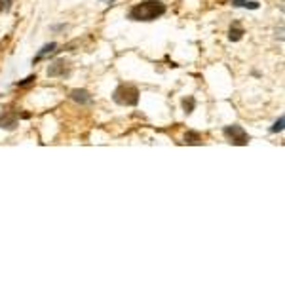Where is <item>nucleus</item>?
Here are the masks:
<instances>
[{
  "mask_svg": "<svg viewBox=\"0 0 285 285\" xmlns=\"http://www.w3.org/2000/svg\"><path fill=\"white\" fill-rule=\"evenodd\" d=\"M109 2H114V0H109Z\"/></svg>",
  "mask_w": 285,
  "mask_h": 285,
  "instance_id": "nucleus-15",
  "label": "nucleus"
},
{
  "mask_svg": "<svg viewBox=\"0 0 285 285\" xmlns=\"http://www.w3.org/2000/svg\"><path fill=\"white\" fill-rule=\"evenodd\" d=\"M13 0H0V12H8L12 8Z\"/></svg>",
  "mask_w": 285,
  "mask_h": 285,
  "instance_id": "nucleus-13",
  "label": "nucleus"
},
{
  "mask_svg": "<svg viewBox=\"0 0 285 285\" xmlns=\"http://www.w3.org/2000/svg\"><path fill=\"white\" fill-rule=\"evenodd\" d=\"M241 36H243V29L238 25H234L232 29H230V33H228V38L232 40V42H238V40H241Z\"/></svg>",
  "mask_w": 285,
  "mask_h": 285,
  "instance_id": "nucleus-10",
  "label": "nucleus"
},
{
  "mask_svg": "<svg viewBox=\"0 0 285 285\" xmlns=\"http://www.w3.org/2000/svg\"><path fill=\"white\" fill-rule=\"evenodd\" d=\"M71 99L76 101L80 105H90L91 103V95L86 90H72L71 91Z\"/></svg>",
  "mask_w": 285,
  "mask_h": 285,
  "instance_id": "nucleus-6",
  "label": "nucleus"
},
{
  "mask_svg": "<svg viewBox=\"0 0 285 285\" xmlns=\"http://www.w3.org/2000/svg\"><path fill=\"white\" fill-rule=\"evenodd\" d=\"M34 80H36V76H29V78H25V80H23V82H17V86H19V88H23V86L33 84Z\"/></svg>",
  "mask_w": 285,
  "mask_h": 285,
  "instance_id": "nucleus-14",
  "label": "nucleus"
},
{
  "mask_svg": "<svg viewBox=\"0 0 285 285\" xmlns=\"http://www.w3.org/2000/svg\"><path fill=\"white\" fill-rule=\"evenodd\" d=\"M55 52H59V50H57V44H55V42H52V44H46L44 48H42V50L38 52V55H36V57L33 59V65H34V63H38L40 59L48 57V55H53Z\"/></svg>",
  "mask_w": 285,
  "mask_h": 285,
  "instance_id": "nucleus-7",
  "label": "nucleus"
},
{
  "mask_svg": "<svg viewBox=\"0 0 285 285\" xmlns=\"http://www.w3.org/2000/svg\"><path fill=\"white\" fill-rule=\"evenodd\" d=\"M0 128L8 131H13L17 128V114H2L0 116Z\"/></svg>",
  "mask_w": 285,
  "mask_h": 285,
  "instance_id": "nucleus-5",
  "label": "nucleus"
},
{
  "mask_svg": "<svg viewBox=\"0 0 285 285\" xmlns=\"http://www.w3.org/2000/svg\"><path fill=\"white\" fill-rule=\"evenodd\" d=\"M166 13V4L160 0H145L131 8L128 17L131 21H154Z\"/></svg>",
  "mask_w": 285,
  "mask_h": 285,
  "instance_id": "nucleus-1",
  "label": "nucleus"
},
{
  "mask_svg": "<svg viewBox=\"0 0 285 285\" xmlns=\"http://www.w3.org/2000/svg\"><path fill=\"white\" fill-rule=\"evenodd\" d=\"M185 142L187 145H201V135L196 133V131H188L187 135H185Z\"/></svg>",
  "mask_w": 285,
  "mask_h": 285,
  "instance_id": "nucleus-9",
  "label": "nucleus"
},
{
  "mask_svg": "<svg viewBox=\"0 0 285 285\" xmlns=\"http://www.w3.org/2000/svg\"><path fill=\"white\" fill-rule=\"evenodd\" d=\"M225 137H227L228 141L232 142V145H238V147H246L247 142H249V135H247V131L241 128V126H227L225 130H222Z\"/></svg>",
  "mask_w": 285,
  "mask_h": 285,
  "instance_id": "nucleus-3",
  "label": "nucleus"
},
{
  "mask_svg": "<svg viewBox=\"0 0 285 285\" xmlns=\"http://www.w3.org/2000/svg\"><path fill=\"white\" fill-rule=\"evenodd\" d=\"M112 99H114V103L122 105V107H135L139 103V90L131 84H122L116 88Z\"/></svg>",
  "mask_w": 285,
  "mask_h": 285,
  "instance_id": "nucleus-2",
  "label": "nucleus"
},
{
  "mask_svg": "<svg viewBox=\"0 0 285 285\" xmlns=\"http://www.w3.org/2000/svg\"><path fill=\"white\" fill-rule=\"evenodd\" d=\"M194 107H196V99L194 97L182 99V109H185V112H187V114H190V112L194 110Z\"/></svg>",
  "mask_w": 285,
  "mask_h": 285,
  "instance_id": "nucleus-11",
  "label": "nucleus"
},
{
  "mask_svg": "<svg viewBox=\"0 0 285 285\" xmlns=\"http://www.w3.org/2000/svg\"><path fill=\"white\" fill-rule=\"evenodd\" d=\"M283 124H285V118L283 116H279V120L276 124H274L272 126V133H278V131H283Z\"/></svg>",
  "mask_w": 285,
  "mask_h": 285,
  "instance_id": "nucleus-12",
  "label": "nucleus"
},
{
  "mask_svg": "<svg viewBox=\"0 0 285 285\" xmlns=\"http://www.w3.org/2000/svg\"><path fill=\"white\" fill-rule=\"evenodd\" d=\"M230 4L236 8H249V10H259V2L253 0H230Z\"/></svg>",
  "mask_w": 285,
  "mask_h": 285,
  "instance_id": "nucleus-8",
  "label": "nucleus"
},
{
  "mask_svg": "<svg viewBox=\"0 0 285 285\" xmlns=\"http://www.w3.org/2000/svg\"><path fill=\"white\" fill-rule=\"evenodd\" d=\"M71 74V65L67 61H55L48 67V76L57 78V76H69Z\"/></svg>",
  "mask_w": 285,
  "mask_h": 285,
  "instance_id": "nucleus-4",
  "label": "nucleus"
}]
</instances>
